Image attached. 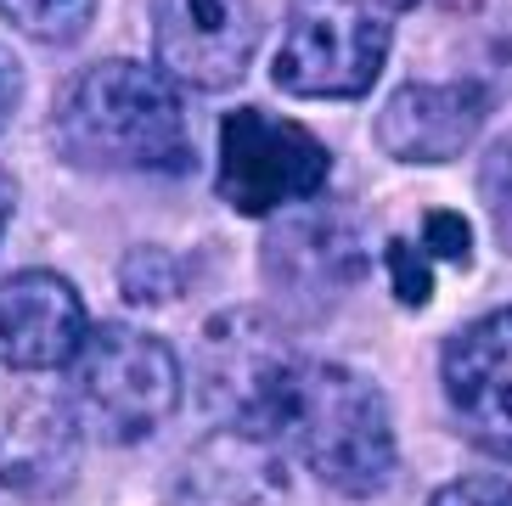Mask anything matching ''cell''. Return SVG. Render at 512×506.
<instances>
[{"label": "cell", "instance_id": "1", "mask_svg": "<svg viewBox=\"0 0 512 506\" xmlns=\"http://www.w3.org/2000/svg\"><path fill=\"white\" fill-rule=\"evenodd\" d=\"M57 152L85 175H186L192 141H186L181 90L147 62H91L62 85L51 107Z\"/></svg>", "mask_w": 512, "mask_h": 506}, {"label": "cell", "instance_id": "2", "mask_svg": "<svg viewBox=\"0 0 512 506\" xmlns=\"http://www.w3.org/2000/svg\"><path fill=\"white\" fill-rule=\"evenodd\" d=\"M271 439L293 450L304 473L338 495H383L400 473V439L383 388L338 360H299L276 405Z\"/></svg>", "mask_w": 512, "mask_h": 506}, {"label": "cell", "instance_id": "3", "mask_svg": "<svg viewBox=\"0 0 512 506\" xmlns=\"http://www.w3.org/2000/svg\"><path fill=\"white\" fill-rule=\"evenodd\" d=\"M62 405L74 411L79 433L96 445H141L181 405V360L147 327H130V321L91 327L79 355L68 360Z\"/></svg>", "mask_w": 512, "mask_h": 506}, {"label": "cell", "instance_id": "4", "mask_svg": "<svg viewBox=\"0 0 512 506\" xmlns=\"http://www.w3.org/2000/svg\"><path fill=\"white\" fill-rule=\"evenodd\" d=\"M389 62V12L377 0H287L271 79L304 102H355Z\"/></svg>", "mask_w": 512, "mask_h": 506}, {"label": "cell", "instance_id": "5", "mask_svg": "<svg viewBox=\"0 0 512 506\" xmlns=\"http://www.w3.org/2000/svg\"><path fill=\"white\" fill-rule=\"evenodd\" d=\"M332 175V152L316 130L282 119L271 107H237L220 124V158H214V192L220 203L248 220H271L321 197Z\"/></svg>", "mask_w": 512, "mask_h": 506}, {"label": "cell", "instance_id": "6", "mask_svg": "<svg viewBox=\"0 0 512 506\" xmlns=\"http://www.w3.org/2000/svg\"><path fill=\"white\" fill-rule=\"evenodd\" d=\"M287 327L265 310H220L197 332V394L220 428H248L271 439L287 377L299 372Z\"/></svg>", "mask_w": 512, "mask_h": 506}, {"label": "cell", "instance_id": "7", "mask_svg": "<svg viewBox=\"0 0 512 506\" xmlns=\"http://www.w3.org/2000/svg\"><path fill=\"white\" fill-rule=\"evenodd\" d=\"M158 74L181 90H237L259 51L254 0H152Z\"/></svg>", "mask_w": 512, "mask_h": 506}, {"label": "cell", "instance_id": "8", "mask_svg": "<svg viewBox=\"0 0 512 506\" xmlns=\"http://www.w3.org/2000/svg\"><path fill=\"white\" fill-rule=\"evenodd\" d=\"M439 383L467 445L512 462V310L456 327L439 349Z\"/></svg>", "mask_w": 512, "mask_h": 506}, {"label": "cell", "instance_id": "9", "mask_svg": "<svg viewBox=\"0 0 512 506\" xmlns=\"http://www.w3.org/2000/svg\"><path fill=\"white\" fill-rule=\"evenodd\" d=\"M490 119L479 79H406L377 113V147L394 164H456Z\"/></svg>", "mask_w": 512, "mask_h": 506}, {"label": "cell", "instance_id": "10", "mask_svg": "<svg viewBox=\"0 0 512 506\" xmlns=\"http://www.w3.org/2000/svg\"><path fill=\"white\" fill-rule=\"evenodd\" d=\"M361 270V237L338 214H299V220L271 225V237H265V282L282 310L321 315L361 282Z\"/></svg>", "mask_w": 512, "mask_h": 506}, {"label": "cell", "instance_id": "11", "mask_svg": "<svg viewBox=\"0 0 512 506\" xmlns=\"http://www.w3.org/2000/svg\"><path fill=\"white\" fill-rule=\"evenodd\" d=\"M169 506H293L287 450L248 428L209 433L175 467Z\"/></svg>", "mask_w": 512, "mask_h": 506}, {"label": "cell", "instance_id": "12", "mask_svg": "<svg viewBox=\"0 0 512 506\" xmlns=\"http://www.w3.org/2000/svg\"><path fill=\"white\" fill-rule=\"evenodd\" d=\"M85 332V298L57 270H17L0 282V360L12 372H62Z\"/></svg>", "mask_w": 512, "mask_h": 506}, {"label": "cell", "instance_id": "13", "mask_svg": "<svg viewBox=\"0 0 512 506\" xmlns=\"http://www.w3.org/2000/svg\"><path fill=\"white\" fill-rule=\"evenodd\" d=\"M79 422L62 400H23L0 433V484L29 501H57L79 473Z\"/></svg>", "mask_w": 512, "mask_h": 506}, {"label": "cell", "instance_id": "14", "mask_svg": "<svg viewBox=\"0 0 512 506\" xmlns=\"http://www.w3.org/2000/svg\"><path fill=\"white\" fill-rule=\"evenodd\" d=\"M0 17L40 45H74L91 29L96 0H0Z\"/></svg>", "mask_w": 512, "mask_h": 506}, {"label": "cell", "instance_id": "15", "mask_svg": "<svg viewBox=\"0 0 512 506\" xmlns=\"http://www.w3.org/2000/svg\"><path fill=\"white\" fill-rule=\"evenodd\" d=\"M119 287L141 310L169 304V298H181V259L169 248H130L124 253V270H119Z\"/></svg>", "mask_w": 512, "mask_h": 506}, {"label": "cell", "instance_id": "16", "mask_svg": "<svg viewBox=\"0 0 512 506\" xmlns=\"http://www.w3.org/2000/svg\"><path fill=\"white\" fill-rule=\"evenodd\" d=\"M383 270H389V287L406 310H422V304L434 298V259L422 253V242L389 237L383 242Z\"/></svg>", "mask_w": 512, "mask_h": 506}, {"label": "cell", "instance_id": "17", "mask_svg": "<svg viewBox=\"0 0 512 506\" xmlns=\"http://www.w3.org/2000/svg\"><path fill=\"white\" fill-rule=\"evenodd\" d=\"M422 253L445 265H473V225L456 209H428L422 214Z\"/></svg>", "mask_w": 512, "mask_h": 506}, {"label": "cell", "instance_id": "18", "mask_svg": "<svg viewBox=\"0 0 512 506\" xmlns=\"http://www.w3.org/2000/svg\"><path fill=\"white\" fill-rule=\"evenodd\" d=\"M428 506H512V484L496 473H462L451 484H439Z\"/></svg>", "mask_w": 512, "mask_h": 506}, {"label": "cell", "instance_id": "19", "mask_svg": "<svg viewBox=\"0 0 512 506\" xmlns=\"http://www.w3.org/2000/svg\"><path fill=\"white\" fill-rule=\"evenodd\" d=\"M12 209H17V186H12V175H6V164H0V242H6V225H12Z\"/></svg>", "mask_w": 512, "mask_h": 506}, {"label": "cell", "instance_id": "20", "mask_svg": "<svg viewBox=\"0 0 512 506\" xmlns=\"http://www.w3.org/2000/svg\"><path fill=\"white\" fill-rule=\"evenodd\" d=\"M6 107H12V74H6V62H0V119H6Z\"/></svg>", "mask_w": 512, "mask_h": 506}]
</instances>
